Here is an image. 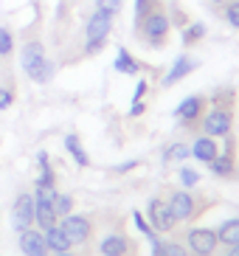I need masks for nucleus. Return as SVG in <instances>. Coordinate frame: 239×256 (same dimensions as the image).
<instances>
[{"label": "nucleus", "instance_id": "f257e3e1", "mask_svg": "<svg viewBox=\"0 0 239 256\" xmlns=\"http://www.w3.org/2000/svg\"><path fill=\"white\" fill-rule=\"evenodd\" d=\"M169 28H172V17H169V12H166L164 6H158L155 12L135 28V34H138V40H144L150 48H164L166 37H169Z\"/></svg>", "mask_w": 239, "mask_h": 256}, {"label": "nucleus", "instance_id": "f03ea898", "mask_svg": "<svg viewBox=\"0 0 239 256\" xmlns=\"http://www.w3.org/2000/svg\"><path fill=\"white\" fill-rule=\"evenodd\" d=\"M112 20L116 17L104 14V12H93L88 17V23H84V56H96L107 46V40L112 34Z\"/></svg>", "mask_w": 239, "mask_h": 256}, {"label": "nucleus", "instance_id": "7ed1b4c3", "mask_svg": "<svg viewBox=\"0 0 239 256\" xmlns=\"http://www.w3.org/2000/svg\"><path fill=\"white\" fill-rule=\"evenodd\" d=\"M234 127V107L231 104H220L208 113H202V132L211 138H228Z\"/></svg>", "mask_w": 239, "mask_h": 256}, {"label": "nucleus", "instance_id": "20e7f679", "mask_svg": "<svg viewBox=\"0 0 239 256\" xmlns=\"http://www.w3.org/2000/svg\"><path fill=\"white\" fill-rule=\"evenodd\" d=\"M54 197H56V188H34V226L40 231L60 222L54 211Z\"/></svg>", "mask_w": 239, "mask_h": 256}, {"label": "nucleus", "instance_id": "39448f33", "mask_svg": "<svg viewBox=\"0 0 239 256\" xmlns=\"http://www.w3.org/2000/svg\"><path fill=\"white\" fill-rule=\"evenodd\" d=\"M12 226L14 231H26V228H34V192H20L14 197V206H12Z\"/></svg>", "mask_w": 239, "mask_h": 256}, {"label": "nucleus", "instance_id": "423d86ee", "mask_svg": "<svg viewBox=\"0 0 239 256\" xmlns=\"http://www.w3.org/2000/svg\"><path fill=\"white\" fill-rule=\"evenodd\" d=\"M62 231L68 234V240L74 242V245H82V242L90 240V234H93V222H90V217H84V214H68V217L60 220Z\"/></svg>", "mask_w": 239, "mask_h": 256}, {"label": "nucleus", "instance_id": "0eeeda50", "mask_svg": "<svg viewBox=\"0 0 239 256\" xmlns=\"http://www.w3.org/2000/svg\"><path fill=\"white\" fill-rule=\"evenodd\" d=\"M146 217H150V226H152V231H172L174 228V214H172V208H169V203H164L160 197H152L150 200V206H146Z\"/></svg>", "mask_w": 239, "mask_h": 256}, {"label": "nucleus", "instance_id": "6e6552de", "mask_svg": "<svg viewBox=\"0 0 239 256\" xmlns=\"http://www.w3.org/2000/svg\"><path fill=\"white\" fill-rule=\"evenodd\" d=\"M45 60H48V51H45L42 40L31 37V40H26V42H22V48H20V65H22V70H26V74L37 70Z\"/></svg>", "mask_w": 239, "mask_h": 256}, {"label": "nucleus", "instance_id": "1a4fd4ad", "mask_svg": "<svg viewBox=\"0 0 239 256\" xmlns=\"http://www.w3.org/2000/svg\"><path fill=\"white\" fill-rule=\"evenodd\" d=\"M202 113H206V96H200V93L186 96L178 107H174V118H178L180 124H194V121L202 118Z\"/></svg>", "mask_w": 239, "mask_h": 256}, {"label": "nucleus", "instance_id": "9d476101", "mask_svg": "<svg viewBox=\"0 0 239 256\" xmlns=\"http://www.w3.org/2000/svg\"><path fill=\"white\" fill-rule=\"evenodd\" d=\"M186 242H188V248L194 250V254H202V256H211L214 248L220 245L214 228H192V231L186 234Z\"/></svg>", "mask_w": 239, "mask_h": 256}, {"label": "nucleus", "instance_id": "9b49d317", "mask_svg": "<svg viewBox=\"0 0 239 256\" xmlns=\"http://www.w3.org/2000/svg\"><path fill=\"white\" fill-rule=\"evenodd\" d=\"M20 250H22V256H48L51 254L40 228H26V231H20Z\"/></svg>", "mask_w": 239, "mask_h": 256}, {"label": "nucleus", "instance_id": "f8f14e48", "mask_svg": "<svg viewBox=\"0 0 239 256\" xmlns=\"http://www.w3.org/2000/svg\"><path fill=\"white\" fill-rule=\"evenodd\" d=\"M197 68H200V60L188 56V54L178 56V60H174V65L169 68V74L164 76V88H172V84H178L180 79H186V76H188V74H194Z\"/></svg>", "mask_w": 239, "mask_h": 256}, {"label": "nucleus", "instance_id": "ddd939ff", "mask_svg": "<svg viewBox=\"0 0 239 256\" xmlns=\"http://www.w3.org/2000/svg\"><path fill=\"white\" fill-rule=\"evenodd\" d=\"M169 208H172L178 222H186V220H192L197 214V203L188 192H174V194L169 197Z\"/></svg>", "mask_w": 239, "mask_h": 256}, {"label": "nucleus", "instance_id": "4468645a", "mask_svg": "<svg viewBox=\"0 0 239 256\" xmlns=\"http://www.w3.org/2000/svg\"><path fill=\"white\" fill-rule=\"evenodd\" d=\"M188 150H192V158H197L200 164H211L220 155V144H217V138H211V136H200Z\"/></svg>", "mask_w": 239, "mask_h": 256}, {"label": "nucleus", "instance_id": "2eb2a0df", "mask_svg": "<svg viewBox=\"0 0 239 256\" xmlns=\"http://www.w3.org/2000/svg\"><path fill=\"white\" fill-rule=\"evenodd\" d=\"M42 236H45V245H48V250H51V254H62V250L74 248V242L68 240V234L62 231L60 222H56V226H51V228H45Z\"/></svg>", "mask_w": 239, "mask_h": 256}, {"label": "nucleus", "instance_id": "dca6fc26", "mask_svg": "<svg viewBox=\"0 0 239 256\" xmlns=\"http://www.w3.org/2000/svg\"><path fill=\"white\" fill-rule=\"evenodd\" d=\"M102 256H127L130 254V240L124 234H107L102 245H98Z\"/></svg>", "mask_w": 239, "mask_h": 256}, {"label": "nucleus", "instance_id": "f3484780", "mask_svg": "<svg viewBox=\"0 0 239 256\" xmlns=\"http://www.w3.org/2000/svg\"><path fill=\"white\" fill-rule=\"evenodd\" d=\"M37 166H40V174L34 180V188H56V174L51 169L48 152H37Z\"/></svg>", "mask_w": 239, "mask_h": 256}, {"label": "nucleus", "instance_id": "a211bd4d", "mask_svg": "<svg viewBox=\"0 0 239 256\" xmlns=\"http://www.w3.org/2000/svg\"><path fill=\"white\" fill-rule=\"evenodd\" d=\"M65 152L74 158V164L79 166V169L90 166V155L84 152V146H82V141H79V136H76V132H68V136H65Z\"/></svg>", "mask_w": 239, "mask_h": 256}, {"label": "nucleus", "instance_id": "6ab92c4d", "mask_svg": "<svg viewBox=\"0 0 239 256\" xmlns=\"http://www.w3.org/2000/svg\"><path fill=\"white\" fill-rule=\"evenodd\" d=\"M112 68L118 70V74H124V76H138L141 74V62L135 60L127 48H118V56H116V62H112Z\"/></svg>", "mask_w": 239, "mask_h": 256}, {"label": "nucleus", "instance_id": "aec40b11", "mask_svg": "<svg viewBox=\"0 0 239 256\" xmlns=\"http://www.w3.org/2000/svg\"><path fill=\"white\" fill-rule=\"evenodd\" d=\"M217 242L220 245H236L239 242V217H231V220H225L222 226L217 228Z\"/></svg>", "mask_w": 239, "mask_h": 256}, {"label": "nucleus", "instance_id": "412c9836", "mask_svg": "<svg viewBox=\"0 0 239 256\" xmlns=\"http://www.w3.org/2000/svg\"><path fill=\"white\" fill-rule=\"evenodd\" d=\"M211 172L217 174V178H231L234 174V152H231V141H228V152L225 155H217V158L211 160Z\"/></svg>", "mask_w": 239, "mask_h": 256}, {"label": "nucleus", "instance_id": "4be33fe9", "mask_svg": "<svg viewBox=\"0 0 239 256\" xmlns=\"http://www.w3.org/2000/svg\"><path fill=\"white\" fill-rule=\"evenodd\" d=\"M152 256H188V250L178 242H160L158 240V234L152 236Z\"/></svg>", "mask_w": 239, "mask_h": 256}, {"label": "nucleus", "instance_id": "5701e85b", "mask_svg": "<svg viewBox=\"0 0 239 256\" xmlns=\"http://www.w3.org/2000/svg\"><path fill=\"white\" fill-rule=\"evenodd\" d=\"M206 23H186L183 26V31H180V40H183V46H197L202 37H206Z\"/></svg>", "mask_w": 239, "mask_h": 256}, {"label": "nucleus", "instance_id": "b1692460", "mask_svg": "<svg viewBox=\"0 0 239 256\" xmlns=\"http://www.w3.org/2000/svg\"><path fill=\"white\" fill-rule=\"evenodd\" d=\"M54 74H56V65H54V60L48 56V60H45L37 70H31L28 79H31V82H37V84H48L54 79Z\"/></svg>", "mask_w": 239, "mask_h": 256}, {"label": "nucleus", "instance_id": "393cba45", "mask_svg": "<svg viewBox=\"0 0 239 256\" xmlns=\"http://www.w3.org/2000/svg\"><path fill=\"white\" fill-rule=\"evenodd\" d=\"M158 6H164V3H160V0H135V28H138Z\"/></svg>", "mask_w": 239, "mask_h": 256}, {"label": "nucleus", "instance_id": "a878e982", "mask_svg": "<svg viewBox=\"0 0 239 256\" xmlns=\"http://www.w3.org/2000/svg\"><path fill=\"white\" fill-rule=\"evenodd\" d=\"M14 54V34L8 26H0V60H8Z\"/></svg>", "mask_w": 239, "mask_h": 256}, {"label": "nucleus", "instance_id": "bb28decb", "mask_svg": "<svg viewBox=\"0 0 239 256\" xmlns=\"http://www.w3.org/2000/svg\"><path fill=\"white\" fill-rule=\"evenodd\" d=\"M222 20L231 28H239V0H225L222 3Z\"/></svg>", "mask_w": 239, "mask_h": 256}, {"label": "nucleus", "instance_id": "cd10ccee", "mask_svg": "<svg viewBox=\"0 0 239 256\" xmlns=\"http://www.w3.org/2000/svg\"><path fill=\"white\" fill-rule=\"evenodd\" d=\"M54 211H56V217H68V214H74V197L70 194H60L56 192V197H54Z\"/></svg>", "mask_w": 239, "mask_h": 256}, {"label": "nucleus", "instance_id": "c85d7f7f", "mask_svg": "<svg viewBox=\"0 0 239 256\" xmlns=\"http://www.w3.org/2000/svg\"><path fill=\"white\" fill-rule=\"evenodd\" d=\"M188 155H192V150H188L186 144H172V146H166V152H164V164H172V160H186Z\"/></svg>", "mask_w": 239, "mask_h": 256}, {"label": "nucleus", "instance_id": "c756f323", "mask_svg": "<svg viewBox=\"0 0 239 256\" xmlns=\"http://www.w3.org/2000/svg\"><path fill=\"white\" fill-rule=\"evenodd\" d=\"M93 6H96V12H104V14L116 17V14H121L124 0H93Z\"/></svg>", "mask_w": 239, "mask_h": 256}, {"label": "nucleus", "instance_id": "7c9ffc66", "mask_svg": "<svg viewBox=\"0 0 239 256\" xmlns=\"http://www.w3.org/2000/svg\"><path fill=\"white\" fill-rule=\"evenodd\" d=\"M180 183L186 188H194L197 183H200V174H197L192 166H183V169H180Z\"/></svg>", "mask_w": 239, "mask_h": 256}, {"label": "nucleus", "instance_id": "2f4dec72", "mask_svg": "<svg viewBox=\"0 0 239 256\" xmlns=\"http://www.w3.org/2000/svg\"><path fill=\"white\" fill-rule=\"evenodd\" d=\"M132 220H135V228H138V231H141L144 236H146V240H152V236H155V231H152V226L146 222V217H144L141 211H132Z\"/></svg>", "mask_w": 239, "mask_h": 256}, {"label": "nucleus", "instance_id": "473e14b6", "mask_svg": "<svg viewBox=\"0 0 239 256\" xmlns=\"http://www.w3.org/2000/svg\"><path fill=\"white\" fill-rule=\"evenodd\" d=\"M12 104H14V90L6 88V84H0V110H8Z\"/></svg>", "mask_w": 239, "mask_h": 256}, {"label": "nucleus", "instance_id": "72a5a7b5", "mask_svg": "<svg viewBox=\"0 0 239 256\" xmlns=\"http://www.w3.org/2000/svg\"><path fill=\"white\" fill-rule=\"evenodd\" d=\"M146 90H150V84H146V82H144V79H141V82L135 84V93H132V102H144V96H146Z\"/></svg>", "mask_w": 239, "mask_h": 256}, {"label": "nucleus", "instance_id": "f704fd0d", "mask_svg": "<svg viewBox=\"0 0 239 256\" xmlns=\"http://www.w3.org/2000/svg\"><path fill=\"white\" fill-rule=\"evenodd\" d=\"M135 166H138V160H124V164H118V166H116V172H118V174H124V172H130V169H135Z\"/></svg>", "mask_w": 239, "mask_h": 256}, {"label": "nucleus", "instance_id": "c9c22d12", "mask_svg": "<svg viewBox=\"0 0 239 256\" xmlns=\"http://www.w3.org/2000/svg\"><path fill=\"white\" fill-rule=\"evenodd\" d=\"M141 113H144V102H132V107H130V116H132V118H138Z\"/></svg>", "mask_w": 239, "mask_h": 256}, {"label": "nucleus", "instance_id": "e433bc0d", "mask_svg": "<svg viewBox=\"0 0 239 256\" xmlns=\"http://www.w3.org/2000/svg\"><path fill=\"white\" fill-rule=\"evenodd\" d=\"M228 256H239V242H236V245H231V254H228Z\"/></svg>", "mask_w": 239, "mask_h": 256}, {"label": "nucleus", "instance_id": "4c0bfd02", "mask_svg": "<svg viewBox=\"0 0 239 256\" xmlns=\"http://www.w3.org/2000/svg\"><path fill=\"white\" fill-rule=\"evenodd\" d=\"M56 256H74V254H70V250H62V254H56Z\"/></svg>", "mask_w": 239, "mask_h": 256}, {"label": "nucleus", "instance_id": "58836bf2", "mask_svg": "<svg viewBox=\"0 0 239 256\" xmlns=\"http://www.w3.org/2000/svg\"><path fill=\"white\" fill-rule=\"evenodd\" d=\"M208 3H217V6H222V3H225V0H208Z\"/></svg>", "mask_w": 239, "mask_h": 256}, {"label": "nucleus", "instance_id": "ea45409f", "mask_svg": "<svg viewBox=\"0 0 239 256\" xmlns=\"http://www.w3.org/2000/svg\"><path fill=\"white\" fill-rule=\"evenodd\" d=\"M194 256H202V254H194Z\"/></svg>", "mask_w": 239, "mask_h": 256}]
</instances>
